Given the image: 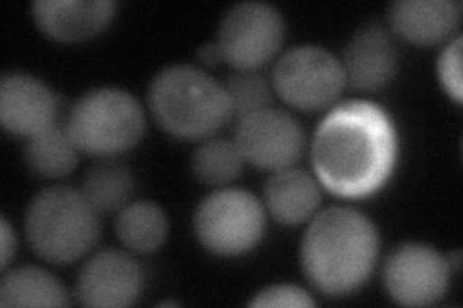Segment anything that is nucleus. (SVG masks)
<instances>
[{
    "instance_id": "obj_23",
    "label": "nucleus",
    "mask_w": 463,
    "mask_h": 308,
    "mask_svg": "<svg viewBox=\"0 0 463 308\" xmlns=\"http://www.w3.org/2000/svg\"><path fill=\"white\" fill-rule=\"evenodd\" d=\"M439 78L440 83L454 100L461 102V37L458 35L439 58Z\"/></svg>"
},
{
    "instance_id": "obj_11",
    "label": "nucleus",
    "mask_w": 463,
    "mask_h": 308,
    "mask_svg": "<svg viewBox=\"0 0 463 308\" xmlns=\"http://www.w3.org/2000/svg\"><path fill=\"white\" fill-rule=\"evenodd\" d=\"M145 285L141 264L124 251L107 248L83 264L76 293L85 306H129Z\"/></svg>"
},
{
    "instance_id": "obj_21",
    "label": "nucleus",
    "mask_w": 463,
    "mask_h": 308,
    "mask_svg": "<svg viewBox=\"0 0 463 308\" xmlns=\"http://www.w3.org/2000/svg\"><path fill=\"white\" fill-rule=\"evenodd\" d=\"M243 156L234 141L207 139L194 153L192 170L197 180L207 185H224L234 182L241 173Z\"/></svg>"
},
{
    "instance_id": "obj_3",
    "label": "nucleus",
    "mask_w": 463,
    "mask_h": 308,
    "mask_svg": "<svg viewBox=\"0 0 463 308\" xmlns=\"http://www.w3.org/2000/svg\"><path fill=\"white\" fill-rule=\"evenodd\" d=\"M149 107L158 126L178 139L211 137L234 118L226 87L190 64H172L156 73Z\"/></svg>"
},
{
    "instance_id": "obj_10",
    "label": "nucleus",
    "mask_w": 463,
    "mask_h": 308,
    "mask_svg": "<svg viewBox=\"0 0 463 308\" xmlns=\"http://www.w3.org/2000/svg\"><path fill=\"white\" fill-rule=\"evenodd\" d=\"M450 284V262L425 243H403L388 255L384 285L405 306H427L444 297Z\"/></svg>"
},
{
    "instance_id": "obj_5",
    "label": "nucleus",
    "mask_w": 463,
    "mask_h": 308,
    "mask_svg": "<svg viewBox=\"0 0 463 308\" xmlns=\"http://www.w3.org/2000/svg\"><path fill=\"white\" fill-rule=\"evenodd\" d=\"M64 129L80 151L99 158L126 153L145 134L139 100L118 87H97L71 105Z\"/></svg>"
},
{
    "instance_id": "obj_2",
    "label": "nucleus",
    "mask_w": 463,
    "mask_h": 308,
    "mask_svg": "<svg viewBox=\"0 0 463 308\" xmlns=\"http://www.w3.org/2000/svg\"><path fill=\"white\" fill-rule=\"evenodd\" d=\"M379 231L359 210L332 207L317 214L301 241V266L325 295L357 291L379 257Z\"/></svg>"
},
{
    "instance_id": "obj_26",
    "label": "nucleus",
    "mask_w": 463,
    "mask_h": 308,
    "mask_svg": "<svg viewBox=\"0 0 463 308\" xmlns=\"http://www.w3.org/2000/svg\"><path fill=\"white\" fill-rule=\"evenodd\" d=\"M197 56H199V61H203L209 66L224 62L222 52H221L219 45H216V41H211V42H205V45H201L199 51H197Z\"/></svg>"
},
{
    "instance_id": "obj_14",
    "label": "nucleus",
    "mask_w": 463,
    "mask_h": 308,
    "mask_svg": "<svg viewBox=\"0 0 463 308\" xmlns=\"http://www.w3.org/2000/svg\"><path fill=\"white\" fill-rule=\"evenodd\" d=\"M43 33L64 42L90 39L110 23L114 0H37L32 6Z\"/></svg>"
},
{
    "instance_id": "obj_16",
    "label": "nucleus",
    "mask_w": 463,
    "mask_h": 308,
    "mask_svg": "<svg viewBox=\"0 0 463 308\" xmlns=\"http://www.w3.org/2000/svg\"><path fill=\"white\" fill-rule=\"evenodd\" d=\"M269 212L282 224H301L309 219L321 204V183L301 168L274 172L265 185Z\"/></svg>"
},
{
    "instance_id": "obj_20",
    "label": "nucleus",
    "mask_w": 463,
    "mask_h": 308,
    "mask_svg": "<svg viewBox=\"0 0 463 308\" xmlns=\"http://www.w3.org/2000/svg\"><path fill=\"white\" fill-rule=\"evenodd\" d=\"M80 149L64 127H51L29 137L25 145V163L41 178H62L78 166Z\"/></svg>"
},
{
    "instance_id": "obj_7",
    "label": "nucleus",
    "mask_w": 463,
    "mask_h": 308,
    "mask_svg": "<svg viewBox=\"0 0 463 308\" xmlns=\"http://www.w3.org/2000/svg\"><path fill=\"white\" fill-rule=\"evenodd\" d=\"M272 87L289 107L315 112L335 105L345 87V76L342 62L330 51L298 45L279 58Z\"/></svg>"
},
{
    "instance_id": "obj_4",
    "label": "nucleus",
    "mask_w": 463,
    "mask_h": 308,
    "mask_svg": "<svg viewBox=\"0 0 463 308\" xmlns=\"http://www.w3.org/2000/svg\"><path fill=\"white\" fill-rule=\"evenodd\" d=\"M33 251L52 264H70L91 251L100 233V212L83 191L66 185L43 189L25 210Z\"/></svg>"
},
{
    "instance_id": "obj_8",
    "label": "nucleus",
    "mask_w": 463,
    "mask_h": 308,
    "mask_svg": "<svg viewBox=\"0 0 463 308\" xmlns=\"http://www.w3.org/2000/svg\"><path fill=\"white\" fill-rule=\"evenodd\" d=\"M282 14L267 3L248 0L232 6L219 25V45L224 62L238 71H257L272 61L284 41Z\"/></svg>"
},
{
    "instance_id": "obj_18",
    "label": "nucleus",
    "mask_w": 463,
    "mask_h": 308,
    "mask_svg": "<svg viewBox=\"0 0 463 308\" xmlns=\"http://www.w3.org/2000/svg\"><path fill=\"white\" fill-rule=\"evenodd\" d=\"M136 178L132 170L114 158H103L85 172L83 195L93 207L103 212L122 210L134 195Z\"/></svg>"
},
{
    "instance_id": "obj_9",
    "label": "nucleus",
    "mask_w": 463,
    "mask_h": 308,
    "mask_svg": "<svg viewBox=\"0 0 463 308\" xmlns=\"http://www.w3.org/2000/svg\"><path fill=\"white\" fill-rule=\"evenodd\" d=\"M234 143L250 164L277 172L301 156L306 131L292 114L269 107L236 120Z\"/></svg>"
},
{
    "instance_id": "obj_1",
    "label": "nucleus",
    "mask_w": 463,
    "mask_h": 308,
    "mask_svg": "<svg viewBox=\"0 0 463 308\" xmlns=\"http://www.w3.org/2000/svg\"><path fill=\"white\" fill-rule=\"evenodd\" d=\"M398 160V134L388 112L367 100H347L318 124L311 164L318 183L340 197L379 191Z\"/></svg>"
},
{
    "instance_id": "obj_17",
    "label": "nucleus",
    "mask_w": 463,
    "mask_h": 308,
    "mask_svg": "<svg viewBox=\"0 0 463 308\" xmlns=\"http://www.w3.org/2000/svg\"><path fill=\"white\" fill-rule=\"evenodd\" d=\"M3 306H64L68 293L56 277L37 266L14 268L0 282Z\"/></svg>"
},
{
    "instance_id": "obj_24",
    "label": "nucleus",
    "mask_w": 463,
    "mask_h": 308,
    "mask_svg": "<svg viewBox=\"0 0 463 308\" xmlns=\"http://www.w3.org/2000/svg\"><path fill=\"white\" fill-rule=\"evenodd\" d=\"M250 306H315V301L306 289L279 284L260 289L250 301Z\"/></svg>"
},
{
    "instance_id": "obj_13",
    "label": "nucleus",
    "mask_w": 463,
    "mask_h": 308,
    "mask_svg": "<svg viewBox=\"0 0 463 308\" xmlns=\"http://www.w3.org/2000/svg\"><path fill=\"white\" fill-rule=\"evenodd\" d=\"M340 62L345 83L359 91H376L396 76L398 51L383 25L369 23L347 42Z\"/></svg>"
},
{
    "instance_id": "obj_15",
    "label": "nucleus",
    "mask_w": 463,
    "mask_h": 308,
    "mask_svg": "<svg viewBox=\"0 0 463 308\" xmlns=\"http://www.w3.org/2000/svg\"><path fill=\"white\" fill-rule=\"evenodd\" d=\"M461 20L456 0H398L390 6L394 32L413 45H434L450 37Z\"/></svg>"
},
{
    "instance_id": "obj_12",
    "label": "nucleus",
    "mask_w": 463,
    "mask_h": 308,
    "mask_svg": "<svg viewBox=\"0 0 463 308\" xmlns=\"http://www.w3.org/2000/svg\"><path fill=\"white\" fill-rule=\"evenodd\" d=\"M58 97L51 87L24 71L0 79V120L14 135L35 137L56 126Z\"/></svg>"
},
{
    "instance_id": "obj_22",
    "label": "nucleus",
    "mask_w": 463,
    "mask_h": 308,
    "mask_svg": "<svg viewBox=\"0 0 463 308\" xmlns=\"http://www.w3.org/2000/svg\"><path fill=\"white\" fill-rule=\"evenodd\" d=\"M224 87L230 95L236 120L251 112L269 108L272 102L270 85L257 71H236L226 79Z\"/></svg>"
},
{
    "instance_id": "obj_19",
    "label": "nucleus",
    "mask_w": 463,
    "mask_h": 308,
    "mask_svg": "<svg viewBox=\"0 0 463 308\" xmlns=\"http://www.w3.org/2000/svg\"><path fill=\"white\" fill-rule=\"evenodd\" d=\"M166 216L149 201L128 202L116 218V236L136 253H151L166 238Z\"/></svg>"
},
{
    "instance_id": "obj_25",
    "label": "nucleus",
    "mask_w": 463,
    "mask_h": 308,
    "mask_svg": "<svg viewBox=\"0 0 463 308\" xmlns=\"http://www.w3.org/2000/svg\"><path fill=\"white\" fill-rule=\"evenodd\" d=\"M0 239H3V268H6L10 264V258L16 251V238H14L10 222L6 218H3V222H0Z\"/></svg>"
},
{
    "instance_id": "obj_6",
    "label": "nucleus",
    "mask_w": 463,
    "mask_h": 308,
    "mask_svg": "<svg viewBox=\"0 0 463 308\" xmlns=\"http://www.w3.org/2000/svg\"><path fill=\"white\" fill-rule=\"evenodd\" d=\"M267 214L260 201L245 189L226 187L199 202L194 229L207 251L221 257L250 253L265 233Z\"/></svg>"
}]
</instances>
